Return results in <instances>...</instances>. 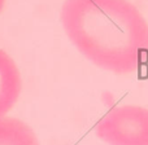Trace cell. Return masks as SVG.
I'll list each match as a JSON object with an SVG mask.
<instances>
[{"label": "cell", "instance_id": "5b68a950", "mask_svg": "<svg viewBox=\"0 0 148 145\" xmlns=\"http://www.w3.org/2000/svg\"><path fill=\"white\" fill-rule=\"evenodd\" d=\"M4 1H5V0H0V12H1L3 7H4Z\"/></svg>", "mask_w": 148, "mask_h": 145}, {"label": "cell", "instance_id": "277c9868", "mask_svg": "<svg viewBox=\"0 0 148 145\" xmlns=\"http://www.w3.org/2000/svg\"><path fill=\"white\" fill-rule=\"evenodd\" d=\"M0 145H39L35 132L21 119L0 118Z\"/></svg>", "mask_w": 148, "mask_h": 145}, {"label": "cell", "instance_id": "6da1fadb", "mask_svg": "<svg viewBox=\"0 0 148 145\" xmlns=\"http://www.w3.org/2000/svg\"><path fill=\"white\" fill-rule=\"evenodd\" d=\"M61 23L77 49L104 70L130 74L148 61V23L129 0H65Z\"/></svg>", "mask_w": 148, "mask_h": 145}, {"label": "cell", "instance_id": "3957f363", "mask_svg": "<svg viewBox=\"0 0 148 145\" xmlns=\"http://www.w3.org/2000/svg\"><path fill=\"white\" fill-rule=\"evenodd\" d=\"M21 87V74L17 65L7 52L0 49V118L17 102Z\"/></svg>", "mask_w": 148, "mask_h": 145}, {"label": "cell", "instance_id": "7a4b0ae2", "mask_svg": "<svg viewBox=\"0 0 148 145\" xmlns=\"http://www.w3.org/2000/svg\"><path fill=\"white\" fill-rule=\"evenodd\" d=\"M95 132L108 145H148V109L116 106L96 123Z\"/></svg>", "mask_w": 148, "mask_h": 145}]
</instances>
